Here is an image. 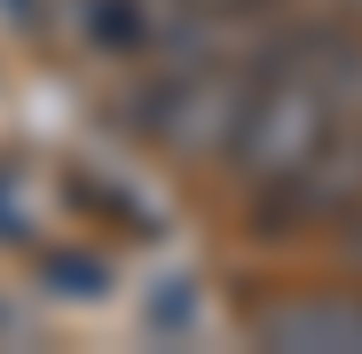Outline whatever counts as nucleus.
I'll list each match as a JSON object with an SVG mask.
<instances>
[{
    "mask_svg": "<svg viewBox=\"0 0 362 354\" xmlns=\"http://www.w3.org/2000/svg\"><path fill=\"white\" fill-rule=\"evenodd\" d=\"M346 32H331L339 47ZM331 47L315 55V64H291V71H268L252 79L245 95V118H236V134H228V158L245 182H284L291 165H308L339 126H346V110L331 95Z\"/></svg>",
    "mask_w": 362,
    "mask_h": 354,
    "instance_id": "obj_1",
    "label": "nucleus"
},
{
    "mask_svg": "<svg viewBox=\"0 0 362 354\" xmlns=\"http://www.w3.org/2000/svg\"><path fill=\"white\" fill-rule=\"evenodd\" d=\"M245 64H197V71H165L150 79L134 102H118V126H134L150 134L158 150L173 158H228V134H236V118H245Z\"/></svg>",
    "mask_w": 362,
    "mask_h": 354,
    "instance_id": "obj_2",
    "label": "nucleus"
},
{
    "mask_svg": "<svg viewBox=\"0 0 362 354\" xmlns=\"http://www.w3.org/2000/svg\"><path fill=\"white\" fill-rule=\"evenodd\" d=\"M252 338L276 354H362V300H276L252 315Z\"/></svg>",
    "mask_w": 362,
    "mask_h": 354,
    "instance_id": "obj_3",
    "label": "nucleus"
},
{
    "mask_svg": "<svg viewBox=\"0 0 362 354\" xmlns=\"http://www.w3.org/2000/svg\"><path fill=\"white\" fill-rule=\"evenodd\" d=\"M158 24H165L158 0H71V32L95 55H150Z\"/></svg>",
    "mask_w": 362,
    "mask_h": 354,
    "instance_id": "obj_4",
    "label": "nucleus"
},
{
    "mask_svg": "<svg viewBox=\"0 0 362 354\" xmlns=\"http://www.w3.org/2000/svg\"><path fill=\"white\" fill-rule=\"evenodd\" d=\"M197 323V291H189V276H165L158 291H150V331H189Z\"/></svg>",
    "mask_w": 362,
    "mask_h": 354,
    "instance_id": "obj_5",
    "label": "nucleus"
},
{
    "mask_svg": "<svg viewBox=\"0 0 362 354\" xmlns=\"http://www.w3.org/2000/svg\"><path fill=\"white\" fill-rule=\"evenodd\" d=\"M47 276H55V291H79V300L103 291V268L95 260H47Z\"/></svg>",
    "mask_w": 362,
    "mask_h": 354,
    "instance_id": "obj_6",
    "label": "nucleus"
},
{
    "mask_svg": "<svg viewBox=\"0 0 362 354\" xmlns=\"http://www.w3.org/2000/svg\"><path fill=\"white\" fill-rule=\"evenodd\" d=\"M173 8H197V16H236V8H252V0H173Z\"/></svg>",
    "mask_w": 362,
    "mask_h": 354,
    "instance_id": "obj_7",
    "label": "nucleus"
},
{
    "mask_svg": "<svg viewBox=\"0 0 362 354\" xmlns=\"http://www.w3.org/2000/svg\"><path fill=\"white\" fill-rule=\"evenodd\" d=\"M346 260H354V268H362V220H354V228H346Z\"/></svg>",
    "mask_w": 362,
    "mask_h": 354,
    "instance_id": "obj_8",
    "label": "nucleus"
}]
</instances>
